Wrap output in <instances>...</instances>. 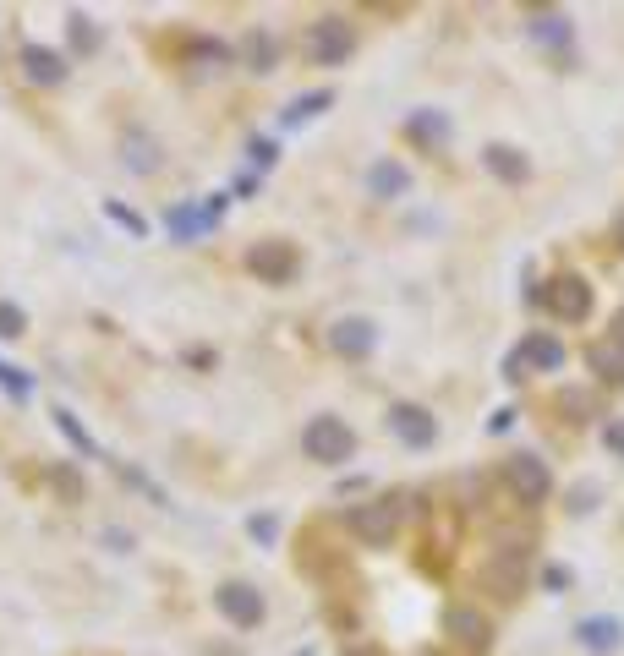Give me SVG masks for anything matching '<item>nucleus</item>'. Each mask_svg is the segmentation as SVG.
Listing matches in <instances>:
<instances>
[{
  "label": "nucleus",
  "instance_id": "1",
  "mask_svg": "<svg viewBox=\"0 0 624 656\" xmlns=\"http://www.w3.org/2000/svg\"><path fill=\"white\" fill-rule=\"evenodd\" d=\"M302 454L312 465H345V460H356V432L340 416H312L302 432Z\"/></svg>",
  "mask_w": 624,
  "mask_h": 656
},
{
  "label": "nucleus",
  "instance_id": "2",
  "mask_svg": "<svg viewBox=\"0 0 624 656\" xmlns=\"http://www.w3.org/2000/svg\"><path fill=\"white\" fill-rule=\"evenodd\" d=\"M345 525H351V536L362 547H389L400 536V498H373V503H356L351 514H345Z\"/></svg>",
  "mask_w": 624,
  "mask_h": 656
},
{
  "label": "nucleus",
  "instance_id": "3",
  "mask_svg": "<svg viewBox=\"0 0 624 656\" xmlns=\"http://www.w3.org/2000/svg\"><path fill=\"white\" fill-rule=\"evenodd\" d=\"M504 487L515 492L520 509H542V503H548V492H553L548 460H537V454H510V460H504Z\"/></svg>",
  "mask_w": 624,
  "mask_h": 656
},
{
  "label": "nucleus",
  "instance_id": "4",
  "mask_svg": "<svg viewBox=\"0 0 624 656\" xmlns=\"http://www.w3.org/2000/svg\"><path fill=\"white\" fill-rule=\"evenodd\" d=\"M307 61L312 66H345L356 55V28L345 17H323V22H312L307 28Z\"/></svg>",
  "mask_w": 624,
  "mask_h": 656
},
{
  "label": "nucleus",
  "instance_id": "5",
  "mask_svg": "<svg viewBox=\"0 0 624 656\" xmlns=\"http://www.w3.org/2000/svg\"><path fill=\"white\" fill-rule=\"evenodd\" d=\"M564 367V345L553 334H526L520 345L504 356V378H531V372H559Z\"/></svg>",
  "mask_w": 624,
  "mask_h": 656
},
{
  "label": "nucleus",
  "instance_id": "6",
  "mask_svg": "<svg viewBox=\"0 0 624 656\" xmlns=\"http://www.w3.org/2000/svg\"><path fill=\"white\" fill-rule=\"evenodd\" d=\"M542 307L559 323H586L592 318V285L581 274H553L548 290H542Z\"/></svg>",
  "mask_w": 624,
  "mask_h": 656
},
{
  "label": "nucleus",
  "instance_id": "7",
  "mask_svg": "<svg viewBox=\"0 0 624 656\" xmlns=\"http://www.w3.org/2000/svg\"><path fill=\"white\" fill-rule=\"evenodd\" d=\"M296 263H302V257H296V246L291 241H252L247 246V257H241V268H247L252 279H263V285H285V279L296 274Z\"/></svg>",
  "mask_w": 624,
  "mask_h": 656
},
{
  "label": "nucleus",
  "instance_id": "8",
  "mask_svg": "<svg viewBox=\"0 0 624 656\" xmlns=\"http://www.w3.org/2000/svg\"><path fill=\"white\" fill-rule=\"evenodd\" d=\"M214 602H219V613H225L236 629H258L263 618H269L263 591H258V585H247V580H225V585L214 591Z\"/></svg>",
  "mask_w": 624,
  "mask_h": 656
},
{
  "label": "nucleus",
  "instance_id": "9",
  "mask_svg": "<svg viewBox=\"0 0 624 656\" xmlns=\"http://www.w3.org/2000/svg\"><path fill=\"white\" fill-rule=\"evenodd\" d=\"M444 635L455 640L460 651H471V656H482V651L493 646V624L477 613V607H466V602H455V607L444 613Z\"/></svg>",
  "mask_w": 624,
  "mask_h": 656
},
{
  "label": "nucleus",
  "instance_id": "10",
  "mask_svg": "<svg viewBox=\"0 0 624 656\" xmlns=\"http://www.w3.org/2000/svg\"><path fill=\"white\" fill-rule=\"evenodd\" d=\"M373 345H378V328L367 323V318H340V323H329V350H334L340 361L373 356Z\"/></svg>",
  "mask_w": 624,
  "mask_h": 656
},
{
  "label": "nucleus",
  "instance_id": "11",
  "mask_svg": "<svg viewBox=\"0 0 624 656\" xmlns=\"http://www.w3.org/2000/svg\"><path fill=\"white\" fill-rule=\"evenodd\" d=\"M219 214H225V197H208V208L176 203L165 219H170V236H176V241H198V236H208V230L219 225Z\"/></svg>",
  "mask_w": 624,
  "mask_h": 656
},
{
  "label": "nucleus",
  "instance_id": "12",
  "mask_svg": "<svg viewBox=\"0 0 624 656\" xmlns=\"http://www.w3.org/2000/svg\"><path fill=\"white\" fill-rule=\"evenodd\" d=\"M17 61H22V77L39 82V88H55V82H66V72H72V66H66V55L50 50V44H22Z\"/></svg>",
  "mask_w": 624,
  "mask_h": 656
},
{
  "label": "nucleus",
  "instance_id": "13",
  "mask_svg": "<svg viewBox=\"0 0 624 656\" xmlns=\"http://www.w3.org/2000/svg\"><path fill=\"white\" fill-rule=\"evenodd\" d=\"M389 427H395V438L411 443V449H427V443L438 438V421L427 416L422 405H395L389 410Z\"/></svg>",
  "mask_w": 624,
  "mask_h": 656
},
{
  "label": "nucleus",
  "instance_id": "14",
  "mask_svg": "<svg viewBox=\"0 0 624 656\" xmlns=\"http://www.w3.org/2000/svg\"><path fill=\"white\" fill-rule=\"evenodd\" d=\"M482 164H488L499 181H510V186H526L531 181V159L520 154V148H504V143H488L482 148Z\"/></svg>",
  "mask_w": 624,
  "mask_h": 656
},
{
  "label": "nucleus",
  "instance_id": "15",
  "mask_svg": "<svg viewBox=\"0 0 624 656\" xmlns=\"http://www.w3.org/2000/svg\"><path fill=\"white\" fill-rule=\"evenodd\" d=\"M406 137L416 148H427V154H438V148L449 143V115L444 110H416L406 121Z\"/></svg>",
  "mask_w": 624,
  "mask_h": 656
},
{
  "label": "nucleus",
  "instance_id": "16",
  "mask_svg": "<svg viewBox=\"0 0 624 656\" xmlns=\"http://www.w3.org/2000/svg\"><path fill=\"white\" fill-rule=\"evenodd\" d=\"M477 585H482L488 596H499V602H515V596H520V558H510V564H504V553H499L488 569L477 574Z\"/></svg>",
  "mask_w": 624,
  "mask_h": 656
},
{
  "label": "nucleus",
  "instance_id": "17",
  "mask_svg": "<svg viewBox=\"0 0 624 656\" xmlns=\"http://www.w3.org/2000/svg\"><path fill=\"white\" fill-rule=\"evenodd\" d=\"M406 186H411V170L400 159H378L373 170H367V192L384 197V203L389 197H406Z\"/></svg>",
  "mask_w": 624,
  "mask_h": 656
},
{
  "label": "nucleus",
  "instance_id": "18",
  "mask_svg": "<svg viewBox=\"0 0 624 656\" xmlns=\"http://www.w3.org/2000/svg\"><path fill=\"white\" fill-rule=\"evenodd\" d=\"M575 640H581L586 651L608 656V651H619L624 629H619V618H581V624H575Z\"/></svg>",
  "mask_w": 624,
  "mask_h": 656
},
{
  "label": "nucleus",
  "instance_id": "19",
  "mask_svg": "<svg viewBox=\"0 0 624 656\" xmlns=\"http://www.w3.org/2000/svg\"><path fill=\"white\" fill-rule=\"evenodd\" d=\"M531 39L564 55L570 50V17H564V11H537V17H531Z\"/></svg>",
  "mask_w": 624,
  "mask_h": 656
},
{
  "label": "nucleus",
  "instance_id": "20",
  "mask_svg": "<svg viewBox=\"0 0 624 656\" xmlns=\"http://www.w3.org/2000/svg\"><path fill=\"white\" fill-rule=\"evenodd\" d=\"M586 367H592L603 383H624V350L614 345V339H597V345H586Z\"/></svg>",
  "mask_w": 624,
  "mask_h": 656
},
{
  "label": "nucleus",
  "instance_id": "21",
  "mask_svg": "<svg viewBox=\"0 0 624 656\" xmlns=\"http://www.w3.org/2000/svg\"><path fill=\"white\" fill-rule=\"evenodd\" d=\"M329 104H334V93H329V88H318V93H302V99H296L291 110H280V126H285V132H291V126H307L312 115H323Z\"/></svg>",
  "mask_w": 624,
  "mask_h": 656
},
{
  "label": "nucleus",
  "instance_id": "22",
  "mask_svg": "<svg viewBox=\"0 0 624 656\" xmlns=\"http://www.w3.org/2000/svg\"><path fill=\"white\" fill-rule=\"evenodd\" d=\"M50 416H55V427H61V438H66V443H72V449H77V454H88V460H99V443H94V438H88V427H83V421H77V416H72V410H66V405H55V410H50Z\"/></svg>",
  "mask_w": 624,
  "mask_h": 656
},
{
  "label": "nucleus",
  "instance_id": "23",
  "mask_svg": "<svg viewBox=\"0 0 624 656\" xmlns=\"http://www.w3.org/2000/svg\"><path fill=\"white\" fill-rule=\"evenodd\" d=\"M553 410H559L564 421H592L597 416V394L592 389H559L553 394Z\"/></svg>",
  "mask_w": 624,
  "mask_h": 656
},
{
  "label": "nucleus",
  "instance_id": "24",
  "mask_svg": "<svg viewBox=\"0 0 624 656\" xmlns=\"http://www.w3.org/2000/svg\"><path fill=\"white\" fill-rule=\"evenodd\" d=\"M0 389H6L11 400H28V394H33V378H28L22 367H11V361H0Z\"/></svg>",
  "mask_w": 624,
  "mask_h": 656
},
{
  "label": "nucleus",
  "instance_id": "25",
  "mask_svg": "<svg viewBox=\"0 0 624 656\" xmlns=\"http://www.w3.org/2000/svg\"><path fill=\"white\" fill-rule=\"evenodd\" d=\"M66 28H72V39H77V55H94V50H99V33H94V22H88L83 11H72V17H66Z\"/></svg>",
  "mask_w": 624,
  "mask_h": 656
},
{
  "label": "nucleus",
  "instance_id": "26",
  "mask_svg": "<svg viewBox=\"0 0 624 656\" xmlns=\"http://www.w3.org/2000/svg\"><path fill=\"white\" fill-rule=\"evenodd\" d=\"M126 148H132V154H126V164H132V170H159V143H143V137H126Z\"/></svg>",
  "mask_w": 624,
  "mask_h": 656
},
{
  "label": "nucleus",
  "instance_id": "27",
  "mask_svg": "<svg viewBox=\"0 0 624 656\" xmlns=\"http://www.w3.org/2000/svg\"><path fill=\"white\" fill-rule=\"evenodd\" d=\"M247 55H252V72H269V66H274V39H269V33H252Z\"/></svg>",
  "mask_w": 624,
  "mask_h": 656
},
{
  "label": "nucleus",
  "instance_id": "28",
  "mask_svg": "<svg viewBox=\"0 0 624 656\" xmlns=\"http://www.w3.org/2000/svg\"><path fill=\"white\" fill-rule=\"evenodd\" d=\"M22 328H28V312L0 301V339H22Z\"/></svg>",
  "mask_w": 624,
  "mask_h": 656
},
{
  "label": "nucleus",
  "instance_id": "29",
  "mask_svg": "<svg viewBox=\"0 0 624 656\" xmlns=\"http://www.w3.org/2000/svg\"><path fill=\"white\" fill-rule=\"evenodd\" d=\"M104 214H110V219H115V225H121V230H132V236H148V225H143V219L132 214V208H121V203H104Z\"/></svg>",
  "mask_w": 624,
  "mask_h": 656
},
{
  "label": "nucleus",
  "instance_id": "30",
  "mask_svg": "<svg viewBox=\"0 0 624 656\" xmlns=\"http://www.w3.org/2000/svg\"><path fill=\"white\" fill-rule=\"evenodd\" d=\"M55 487H61L66 498H83V476H77V471H66V465L55 471Z\"/></svg>",
  "mask_w": 624,
  "mask_h": 656
},
{
  "label": "nucleus",
  "instance_id": "31",
  "mask_svg": "<svg viewBox=\"0 0 624 656\" xmlns=\"http://www.w3.org/2000/svg\"><path fill=\"white\" fill-rule=\"evenodd\" d=\"M542 585H548V591H564V585H570V569H564V564L542 569Z\"/></svg>",
  "mask_w": 624,
  "mask_h": 656
},
{
  "label": "nucleus",
  "instance_id": "32",
  "mask_svg": "<svg viewBox=\"0 0 624 656\" xmlns=\"http://www.w3.org/2000/svg\"><path fill=\"white\" fill-rule=\"evenodd\" d=\"M252 164H274V143H269V137H258V143H252Z\"/></svg>",
  "mask_w": 624,
  "mask_h": 656
},
{
  "label": "nucleus",
  "instance_id": "33",
  "mask_svg": "<svg viewBox=\"0 0 624 656\" xmlns=\"http://www.w3.org/2000/svg\"><path fill=\"white\" fill-rule=\"evenodd\" d=\"M252 531H258V542H274V520H269V514H258V520H252Z\"/></svg>",
  "mask_w": 624,
  "mask_h": 656
},
{
  "label": "nucleus",
  "instance_id": "34",
  "mask_svg": "<svg viewBox=\"0 0 624 656\" xmlns=\"http://www.w3.org/2000/svg\"><path fill=\"white\" fill-rule=\"evenodd\" d=\"M488 427H493V432H510V427H515V410H499V416H493Z\"/></svg>",
  "mask_w": 624,
  "mask_h": 656
},
{
  "label": "nucleus",
  "instance_id": "35",
  "mask_svg": "<svg viewBox=\"0 0 624 656\" xmlns=\"http://www.w3.org/2000/svg\"><path fill=\"white\" fill-rule=\"evenodd\" d=\"M608 449H619V454H624V427H608Z\"/></svg>",
  "mask_w": 624,
  "mask_h": 656
},
{
  "label": "nucleus",
  "instance_id": "36",
  "mask_svg": "<svg viewBox=\"0 0 624 656\" xmlns=\"http://www.w3.org/2000/svg\"><path fill=\"white\" fill-rule=\"evenodd\" d=\"M608 339H614V345L624 350V312H619V318H614V334H608Z\"/></svg>",
  "mask_w": 624,
  "mask_h": 656
}]
</instances>
